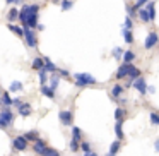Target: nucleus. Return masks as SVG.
Returning <instances> with one entry per match:
<instances>
[{"label": "nucleus", "mask_w": 159, "mask_h": 156, "mask_svg": "<svg viewBox=\"0 0 159 156\" xmlns=\"http://www.w3.org/2000/svg\"><path fill=\"white\" fill-rule=\"evenodd\" d=\"M39 5L38 4H26L19 11V21L22 28H31L34 29L38 26V16H39Z\"/></svg>", "instance_id": "obj_1"}, {"label": "nucleus", "mask_w": 159, "mask_h": 156, "mask_svg": "<svg viewBox=\"0 0 159 156\" xmlns=\"http://www.w3.org/2000/svg\"><path fill=\"white\" fill-rule=\"evenodd\" d=\"M74 84L77 87H86V86H94L98 84V79L91 74L86 72H79V74H74Z\"/></svg>", "instance_id": "obj_2"}, {"label": "nucleus", "mask_w": 159, "mask_h": 156, "mask_svg": "<svg viewBox=\"0 0 159 156\" xmlns=\"http://www.w3.org/2000/svg\"><path fill=\"white\" fill-rule=\"evenodd\" d=\"M0 120L7 124V127H12L16 120V115L14 111L11 110V106H0Z\"/></svg>", "instance_id": "obj_3"}, {"label": "nucleus", "mask_w": 159, "mask_h": 156, "mask_svg": "<svg viewBox=\"0 0 159 156\" xmlns=\"http://www.w3.org/2000/svg\"><path fill=\"white\" fill-rule=\"evenodd\" d=\"M22 31H24V41H26V45L29 46V48H38V38H36V33H34V29H31V28H22Z\"/></svg>", "instance_id": "obj_4"}, {"label": "nucleus", "mask_w": 159, "mask_h": 156, "mask_svg": "<svg viewBox=\"0 0 159 156\" xmlns=\"http://www.w3.org/2000/svg\"><path fill=\"white\" fill-rule=\"evenodd\" d=\"M58 120L63 127H72V122H74L72 110H60L58 111Z\"/></svg>", "instance_id": "obj_5"}, {"label": "nucleus", "mask_w": 159, "mask_h": 156, "mask_svg": "<svg viewBox=\"0 0 159 156\" xmlns=\"http://www.w3.org/2000/svg\"><path fill=\"white\" fill-rule=\"evenodd\" d=\"M28 144L29 142L24 139V135H17V137L12 139V151H26L28 149Z\"/></svg>", "instance_id": "obj_6"}, {"label": "nucleus", "mask_w": 159, "mask_h": 156, "mask_svg": "<svg viewBox=\"0 0 159 156\" xmlns=\"http://www.w3.org/2000/svg\"><path fill=\"white\" fill-rule=\"evenodd\" d=\"M132 87H135V91H137V93H140V96L147 94V83H145V79L142 76H139L137 79H134Z\"/></svg>", "instance_id": "obj_7"}, {"label": "nucleus", "mask_w": 159, "mask_h": 156, "mask_svg": "<svg viewBox=\"0 0 159 156\" xmlns=\"http://www.w3.org/2000/svg\"><path fill=\"white\" fill-rule=\"evenodd\" d=\"M159 43V35L156 31H151L147 35V38H145V43H144V46H145V50H152L156 45Z\"/></svg>", "instance_id": "obj_8"}, {"label": "nucleus", "mask_w": 159, "mask_h": 156, "mask_svg": "<svg viewBox=\"0 0 159 156\" xmlns=\"http://www.w3.org/2000/svg\"><path fill=\"white\" fill-rule=\"evenodd\" d=\"M134 65V62H123L116 70V79H127V74L130 70V67Z\"/></svg>", "instance_id": "obj_9"}, {"label": "nucleus", "mask_w": 159, "mask_h": 156, "mask_svg": "<svg viewBox=\"0 0 159 156\" xmlns=\"http://www.w3.org/2000/svg\"><path fill=\"white\" fill-rule=\"evenodd\" d=\"M46 146H48V144H46V141H45V139H39V137H38L34 142H33V148H31V149H33V153H34V154L41 156Z\"/></svg>", "instance_id": "obj_10"}, {"label": "nucleus", "mask_w": 159, "mask_h": 156, "mask_svg": "<svg viewBox=\"0 0 159 156\" xmlns=\"http://www.w3.org/2000/svg\"><path fill=\"white\" fill-rule=\"evenodd\" d=\"M17 113L21 115V117H29V115L33 113L31 103H29V101H22V103L17 106Z\"/></svg>", "instance_id": "obj_11"}, {"label": "nucleus", "mask_w": 159, "mask_h": 156, "mask_svg": "<svg viewBox=\"0 0 159 156\" xmlns=\"http://www.w3.org/2000/svg\"><path fill=\"white\" fill-rule=\"evenodd\" d=\"M144 7H145V11H147V14H149V21H156V2L149 0Z\"/></svg>", "instance_id": "obj_12"}, {"label": "nucleus", "mask_w": 159, "mask_h": 156, "mask_svg": "<svg viewBox=\"0 0 159 156\" xmlns=\"http://www.w3.org/2000/svg\"><path fill=\"white\" fill-rule=\"evenodd\" d=\"M43 64H45V67H43V69H45L48 74H53V72H57V69H58V67H57L55 64H53L52 60L48 59V57H43Z\"/></svg>", "instance_id": "obj_13"}, {"label": "nucleus", "mask_w": 159, "mask_h": 156, "mask_svg": "<svg viewBox=\"0 0 159 156\" xmlns=\"http://www.w3.org/2000/svg\"><path fill=\"white\" fill-rule=\"evenodd\" d=\"M39 93H41L43 96L50 98V100H55V91H53L52 87L48 86V84H43V86L39 87Z\"/></svg>", "instance_id": "obj_14"}, {"label": "nucleus", "mask_w": 159, "mask_h": 156, "mask_svg": "<svg viewBox=\"0 0 159 156\" xmlns=\"http://www.w3.org/2000/svg\"><path fill=\"white\" fill-rule=\"evenodd\" d=\"M120 148H121V141H120V139L113 141V142H111V146H110V153H108L106 156H116V153L120 151Z\"/></svg>", "instance_id": "obj_15"}, {"label": "nucleus", "mask_w": 159, "mask_h": 156, "mask_svg": "<svg viewBox=\"0 0 159 156\" xmlns=\"http://www.w3.org/2000/svg\"><path fill=\"white\" fill-rule=\"evenodd\" d=\"M123 91H125V87L121 86V84H115L113 89H111V98H113V100H118V98L123 94Z\"/></svg>", "instance_id": "obj_16"}, {"label": "nucleus", "mask_w": 159, "mask_h": 156, "mask_svg": "<svg viewBox=\"0 0 159 156\" xmlns=\"http://www.w3.org/2000/svg\"><path fill=\"white\" fill-rule=\"evenodd\" d=\"M7 28H9V31H12L14 33L16 36H17V38H22V36H24V31H22V26H16V24H7Z\"/></svg>", "instance_id": "obj_17"}, {"label": "nucleus", "mask_w": 159, "mask_h": 156, "mask_svg": "<svg viewBox=\"0 0 159 156\" xmlns=\"http://www.w3.org/2000/svg\"><path fill=\"white\" fill-rule=\"evenodd\" d=\"M17 19H19V11H17V7L9 9V12H7V21H9V22H16Z\"/></svg>", "instance_id": "obj_18"}, {"label": "nucleus", "mask_w": 159, "mask_h": 156, "mask_svg": "<svg viewBox=\"0 0 159 156\" xmlns=\"http://www.w3.org/2000/svg\"><path fill=\"white\" fill-rule=\"evenodd\" d=\"M125 118H127V111H125L123 108H116V110H115V120L120 122V124H123Z\"/></svg>", "instance_id": "obj_19"}, {"label": "nucleus", "mask_w": 159, "mask_h": 156, "mask_svg": "<svg viewBox=\"0 0 159 156\" xmlns=\"http://www.w3.org/2000/svg\"><path fill=\"white\" fill-rule=\"evenodd\" d=\"M139 76H142V72H140V69H137L135 65H132L130 67V70H128V74H127V79H137Z\"/></svg>", "instance_id": "obj_20"}, {"label": "nucleus", "mask_w": 159, "mask_h": 156, "mask_svg": "<svg viewBox=\"0 0 159 156\" xmlns=\"http://www.w3.org/2000/svg\"><path fill=\"white\" fill-rule=\"evenodd\" d=\"M115 134H116V139H120V141H123V139H125L123 124H120V122H116V124H115Z\"/></svg>", "instance_id": "obj_21"}, {"label": "nucleus", "mask_w": 159, "mask_h": 156, "mask_svg": "<svg viewBox=\"0 0 159 156\" xmlns=\"http://www.w3.org/2000/svg\"><path fill=\"white\" fill-rule=\"evenodd\" d=\"M0 103L4 105V106H12V98H11V94H9L7 91L2 93V96H0Z\"/></svg>", "instance_id": "obj_22"}, {"label": "nucleus", "mask_w": 159, "mask_h": 156, "mask_svg": "<svg viewBox=\"0 0 159 156\" xmlns=\"http://www.w3.org/2000/svg\"><path fill=\"white\" fill-rule=\"evenodd\" d=\"M48 83H50V87H52L53 91L58 87V84H60V76H57L55 72H53V76L52 77H48Z\"/></svg>", "instance_id": "obj_23"}, {"label": "nucleus", "mask_w": 159, "mask_h": 156, "mask_svg": "<svg viewBox=\"0 0 159 156\" xmlns=\"http://www.w3.org/2000/svg\"><path fill=\"white\" fill-rule=\"evenodd\" d=\"M31 67H33L34 70H41L43 67H45V64H43V59H41V57H36V59H33Z\"/></svg>", "instance_id": "obj_24"}, {"label": "nucleus", "mask_w": 159, "mask_h": 156, "mask_svg": "<svg viewBox=\"0 0 159 156\" xmlns=\"http://www.w3.org/2000/svg\"><path fill=\"white\" fill-rule=\"evenodd\" d=\"M39 137V134H38V130H28V132H26V134H24V139H26V141H31V142H34L36 141V139H38Z\"/></svg>", "instance_id": "obj_25"}, {"label": "nucleus", "mask_w": 159, "mask_h": 156, "mask_svg": "<svg viewBox=\"0 0 159 156\" xmlns=\"http://www.w3.org/2000/svg\"><path fill=\"white\" fill-rule=\"evenodd\" d=\"M41 156H62V153H60L58 149H55V148H48V146H46Z\"/></svg>", "instance_id": "obj_26"}, {"label": "nucleus", "mask_w": 159, "mask_h": 156, "mask_svg": "<svg viewBox=\"0 0 159 156\" xmlns=\"http://www.w3.org/2000/svg\"><path fill=\"white\" fill-rule=\"evenodd\" d=\"M38 76H39V84H48V77H50V74L46 72L45 69H41V70H38Z\"/></svg>", "instance_id": "obj_27"}, {"label": "nucleus", "mask_w": 159, "mask_h": 156, "mask_svg": "<svg viewBox=\"0 0 159 156\" xmlns=\"http://www.w3.org/2000/svg\"><path fill=\"white\" fill-rule=\"evenodd\" d=\"M121 59H123V62H134V60H135V53L132 52V50H127V52L121 53Z\"/></svg>", "instance_id": "obj_28"}, {"label": "nucleus", "mask_w": 159, "mask_h": 156, "mask_svg": "<svg viewBox=\"0 0 159 156\" xmlns=\"http://www.w3.org/2000/svg\"><path fill=\"white\" fill-rule=\"evenodd\" d=\"M72 139L75 141H82V130L77 125H72Z\"/></svg>", "instance_id": "obj_29"}, {"label": "nucleus", "mask_w": 159, "mask_h": 156, "mask_svg": "<svg viewBox=\"0 0 159 156\" xmlns=\"http://www.w3.org/2000/svg\"><path fill=\"white\" fill-rule=\"evenodd\" d=\"M22 83L21 81H14V83H11V87H9V89H11V93H19V91H22Z\"/></svg>", "instance_id": "obj_30"}, {"label": "nucleus", "mask_w": 159, "mask_h": 156, "mask_svg": "<svg viewBox=\"0 0 159 156\" xmlns=\"http://www.w3.org/2000/svg\"><path fill=\"white\" fill-rule=\"evenodd\" d=\"M123 40H125V43H128V45H132V43H134V35H132V29H123Z\"/></svg>", "instance_id": "obj_31"}, {"label": "nucleus", "mask_w": 159, "mask_h": 156, "mask_svg": "<svg viewBox=\"0 0 159 156\" xmlns=\"http://www.w3.org/2000/svg\"><path fill=\"white\" fill-rule=\"evenodd\" d=\"M137 16H139V17H140L144 22H151V21H149V14H147V11H145V7H140V9H139V11H137Z\"/></svg>", "instance_id": "obj_32"}, {"label": "nucleus", "mask_w": 159, "mask_h": 156, "mask_svg": "<svg viewBox=\"0 0 159 156\" xmlns=\"http://www.w3.org/2000/svg\"><path fill=\"white\" fill-rule=\"evenodd\" d=\"M60 5H62V11H70L74 7L72 0H60Z\"/></svg>", "instance_id": "obj_33"}, {"label": "nucleus", "mask_w": 159, "mask_h": 156, "mask_svg": "<svg viewBox=\"0 0 159 156\" xmlns=\"http://www.w3.org/2000/svg\"><path fill=\"white\" fill-rule=\"evenodd\" d=\"M149 120H151L152 125H159V113L151 111V113H149Z\"/></svg>", "instance_id": "obj_34"}, {"label": "nucleus", "mask_w": 159, "mask_h": 156, "mask_svg": "<svg viewBox=\"0 0 159 156\" xmlns=\"http://www.w3.org/2000/svg\"><path fill=\"white\" fill-rule=\"evenodd\" d=\"M79 149H82L84 153H87V151H91V144L87 141H79Z\"/></svg>", "instance_id": "obj_35"}, {"label": "nucleus", "mask_w": 159, "mask_h": 156, "mask_svg": "<svg viewBox=\"0 0 159 156\" xmlns=\"http://www.w3.org/2000/svg\"><path fill=\"white\" fill-rule=\"evenodd\" d=\"M127 16H130V17H135L137 16V11H135V7H134V4H128L127 5Z\"/></svg>", "instance_id": "obj_36"}, {"label": "nucleus", "mask_w": 159, "mask_h": 156, "mask_svg": "<svg viewBox=\"0 0 159 156\" xmlns=\"http://www.w3.org/2000/svg\"><path fill=\"white\" fill-rule=\"evenodd\" d=\"M121 53H123V50H121L120 46H116V48H113V52H111V55H113L115 59H121Z\"/></svg>", "instance_id": "obj_37"}, {"label": "nucleus", "mask_w": 159, "mask_h": 156, "mask_svg": "<svg viewBox=\"0 0 159 156\" xmlns=\"http://www.w3.org/2000/svg\"><path fill=\"white\" fill-rule=\"evenodd\" d=\"M70 151H79V141H75V139H70Z\"/></svg>", "instance_id": "obj_38"}, {"label": "nucleus", "mask_w": 159, "mask_h": 156, "mask_svg": "<svg viewBox=\"0 0 159 156\" xmlns=\"http://www.w3.org/2000/svg\"><path fill=\"white\" fill-rule=\"evenodd\" d=\"M132 26H134V22H132V17H130V16H127V17H125L123 28H125V29H132Z\"/></svg>", "instance_id": "obj_39"}, {"label": "nucleus", "mask_w": 159, "mask_h": 156, "mask_svg": "<svg viewBox=\"0 0 159 156\" xmlns=\"http://www.w3.org/2000/svg\"><path fill=\"white\" fill-rule=\"evenodd\" d=\"M147 2H149V0H137V2H135V4H134L135 11H139V9H140V7H144V5L147 4Z\"/></svg>", "instance_id": "obj_40"}, {"label": "nucleus", "mask_w": 159, "mask_h": 156, "mask_svg": "<svg viewBox=\"0 0 159 156\" xmlns=\"http://www.w3.org/2000/svg\"><path fill=\"white\" fill-rule=\"evenodd\" d=\"M21 103H22V100H21V98H14V100H12V106H16V108H17Z\"/></svg>", "instance_id": "obj_41"}, {"label": "nucleus", "mask_w": 159, "mask_h": 156, "mask_svg": "<svg viewBox=\"0 0 159 156\" xmlns=\"http://www.w3.org/2000/svg\"><path fill=\"white\" fill-rule=\"evenodd\" d=\"M22 0H5V4H9V5H16V4H21Z\"/></svg>", "instance_id": "obj_42"}, {"label": "nucleus", "mask_w": 159, "mask_h": 156, "mask_svg": "<svg viewBox=\"0 0 159 156\" xmlns=\"http://www.w3.org/2000/svg\"><path fill=\"white\" fill-rule=\"evenodd\" d=\"M7 124H4V122H2V120H0V130H7Z\"/></svg>", "instance_id": "obj_43"}, {"label": "nucleus", "mask_w": 159, "mask_h": 156, "mask_svg": "<svg viewBox=\"0 0 159 156\" xmlns=\"http://www.w3.org/2000/svg\"><path fill=\"white\" fill-rule=\"evenodd\" d=\"M154 149H156V151L159 153V137H157V139H156V141H154Z\"/></svg>", "instance_id": "obj_44"}, {"label": "nucleus", "mask_w": 159, "mask_h": 156, "mask_svg": "<svg viewBox=\"0 0 159 156\" xmlns=\"http://www.w3.org/2000/svg\"><path fill=\"white\" fill-rule=\"evenodd\" d=\"M84 156H98L96 153L93 151V149H91V151H87V153H84Z\"/></svg>", "instance_id": "obj_45"}, {"label": "nucleus", "mask_w": 159, "mask_h": 156, "mask_svg": "<svg viewBox=\"0 0 159 156\" xmlns=\"http://www.w3.org/2000/svg\"><path fill=\"white\" fill-rule=\"evenodd\" d=\"M147 93H152V94H154V93H156V87H154V86H147Z\"/></svg>", "instance_id": "obj_46"}, {"label": "nucleus", "mask_w": 159, "mask_h": 156, "mask_svg": "<svg viewBox=\"0 0 159 156\" xmlns=\"http://www.w3.org/2000/svg\"><path fill=\"white\" fill-rule=\"evenodd\" d=\"M36 28H38V31H43V29H45V26L39 24V22H38V26H36Z\"/></svg>", "instance_id": "obj_47"}, {"label": "nucleus", "mask_w": 159, "mask_h": 156, "mask_svg": "<svg viewBox=\"0 0 159 156\" xmlns=\"http://www.w3.org/2000/svg\"><path fill=\"white\" fill-rule=\"evenodd\" d=\"M0 96H2V87H0Z\"/></svg>", "instance_id": "obj_48"}]
</instances>
